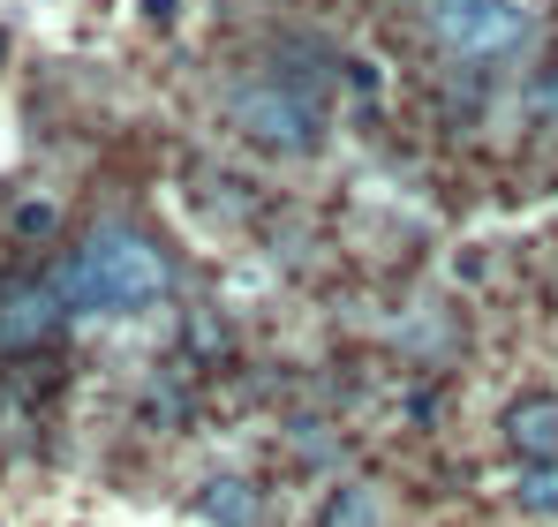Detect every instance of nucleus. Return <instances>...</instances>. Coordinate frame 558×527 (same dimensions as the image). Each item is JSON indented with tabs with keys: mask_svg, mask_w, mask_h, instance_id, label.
Wrapping results in <instances>:
<instances>
[{
	"mask_svg": "<svg viewBox=\"0 0 558 527\" xmlns=\"http://www.w3.org/2000/svg\"><path fill=\"white\" fill-rule=\"evenodd\" d=\"M46 226H53L46 204H23V211H15V234H46Z\"/></svg>",
	"mask_w": 558,
	"mask_h": 527,
	"instance_id": "nucleus-9",
	"label": "nucleus"
},
{
	"mask_svg": "<svg viewBox=\"0 0 558 527\" xmlns=\"http://www.w3.org/2000/svg\"><path fill=\"white\" fill-rule=\"evenodd\" d=\"M521 505L529 513H558V467H529L521 475Z\"/></svg>",
	"mask_w": 558,
	"mask_h": 527,
	"instance_id": "nucleus-7",
	"label": "nucleus"
},
{
	"mask_svg": "<svg viewBox=\"0 0 558 527\" xmlns=\"http://www.w3.org/2000/svg\"><path fill=\"white\" fill-rule=\"evenodd\" d=\"M423 30L453 61H513L536 38L529 0H423Z\"/></svg>",
	"mask_w": 558,
	"mask_h": 527,
	"instance_id": "nucleus-3",
	"label": "nucleus"
},
{
	"mask_svg": "<svg viewBox=\"0 0 558 527\" xmlns=\"http://www.w3.org/2000/svg\"><path fill=\"white\" fill-rule=\"evenodd\" d=\"M61 286V309L69 317H92V324H113V317H144L159 294H167V257L151 234L136 226H92L69 264L53 271Z\"/></svg>",
	"mask_w": 558,
	"mask_h": 527,
	"instance_id": "nucleus-1",
	"label": "nucleus"
},
{
	"mask_svg": "<svg viewBox=\"0 0 558 527\" xmlns=\"http://www.w3.org/2000/svg\"><path fill=\"white\" fill-rule=\"evenodd\" d=\"M227 121L250 144L287 151V159H302V151L325 144V98L310 84H294V76H242V84L227 90Z\"/></svg>",
	"mask_w": 558,
	"mask_h": 527,
	"instance_id": "nucleus-2",
	"label": "nucleus"
},
{
	"mask_svg": "<svg viewBox=\"0 0 558 527\" xmlns=\"http://www.w3.org/2000/svg\"><path fill=\"white\" fill-rule=\"evenodd\" d=\"M61 286H38V279H15L0 286V347H38L61 332Z\"/></svg>",
	"mask_w": 558,
	"mask_h": 527,
	"instance_id": "nucleus-4",
	"label": "nucleus"
},
{
	"mask_svg": "<svg viewBox=\"0 0 558 527\" xmlns=\"http://www.w3.org/2000/svg\"><path fill=\"white\" fill-rule=\"evenodd\" d=\"M332 527H377L371 490H340V498H332Z\"/></svg>",
	"mask_w": 558,
	"mask_h": 527,
	"instance_id": "nucleus-8",
	"label": "nucleus"
},
{
	"mask_svg": "<svg viewBox=\"0 0 558 527\" xmlns=\"http://www.w3.org/2000/svg\"><path fill=\"white\" fill-rule=\"evenodd\" d=\"M513 444H521V452H558V400L513 407Z\"/></svg>",
	"mask_w": 558,
	"mask_h": 527,
	"instance_id": "nucleus-6",
	"label": "nucleus"
},
{
	"mask_svg": "<svg viewBox=\"0 0 558 527\" xmlns=\"http://www.w3.org/2000/svg\"><path fill=\"white\" fill-rule=\"evenodd\" d=\"M196 505H204V520H211V527H250V520H257V490L234 482V475H219Z\"/></svg>",
	"mask_w": 558,
	"mask_h": 527,
	"instance_id": "nucleus-5",
	"label": "nucleus"
}]
</instances>
